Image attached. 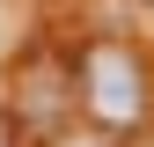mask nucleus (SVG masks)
<instances>
[{"instance_id": "obj_1", "label": "nucleus", "mask_w": 154, "mask_h": 147, "mask_svg": "<svg viewBox=\"0 0 154 147\" xmlns=\"http://www.w3.org/2000/svg\"><path fill=\"white\" fill-rule=\"evenodd\" d=\"M81 88H88V118H95V125H110V133L140 125V110H147V74H140V59H132V52H118V44L88 52Z\"/></svg>"}]
</instances>
